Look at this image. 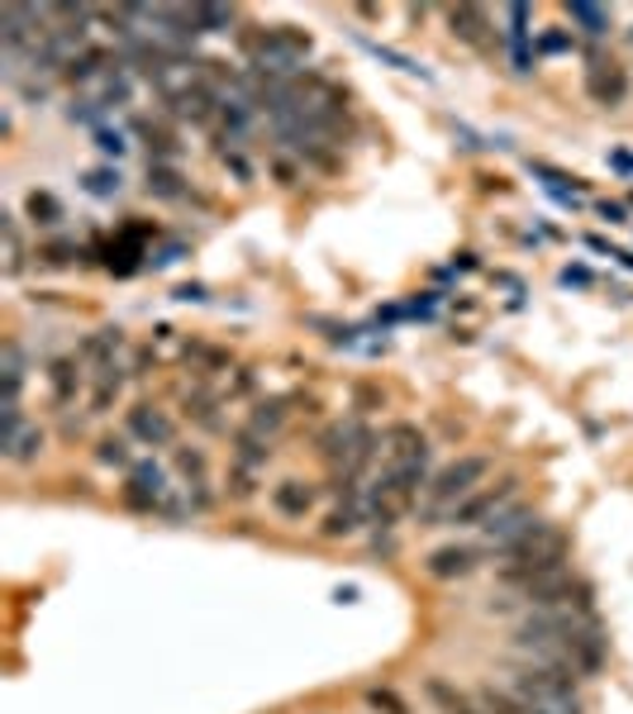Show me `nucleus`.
I'll return each instance as SVG.
<instances>
[{
  "instance_id": "2f4dec72",
  "label": "nucleus",
  "mask_w": 633,
  "mask_h": 714,
  "mask_svg": "<svg viewBox=\"0 0 633 714\" xmlns=\"http://www.w3.org/2000/svg\"><path fill=\"white\" fill-rule=\"evenodd\" d=\"M96 457L105 467H124L129 472L134 467V453H129V438H120V434H105L101 443H96Z\"/></svg>"
},
{
  "instance_id": "4468645a",
  "label": "nucleus",
  "mask_w": 633,
  "mask_h": 714,
  "mask_svg": "<svg viewBox=\"0 0 633 714\" xmlns=\"http://www.w3.org/2000/svg\"><path fill=\"white\" fill-rule=\"evenodd\" d=\"M477 558L481 552L467 544H443L424 558V571H429L434 581H457V577H467V571H477Z\"/></svg>"
},
{
  "instance_id": "58836bf2",
  "label": "nucleus",
  "mask_w": 633,
  "mask_h": 714,
  "mask_svg": "<svg viewBox=\"0 0 633 714\" xmlns=\"http://www.w3.org/2000/svg\"><path fill=\"white\" fill-rule=\"evenodd\" d=\"M96 148L110 153V157H124V148H129V143H124L120 130H96Z\"/></svg>"
},
{
  "instance_id": "f704fd0d",
  "label": "nucleus",
  "mask_w": 633,
  "mask_h": 714,
  "mask_svg": "<svg viewBox=\"0 0 633 714\" xmlns=\"http://www.w3.org/2000/svg\"><path fill=\"white\" fill-rule=\"evenodd\" d=\"M196 24H200V34H229L234 10H225V6H196Z\"/></svg>"
},
{
  "instance_id": "6ab92c4d",
  "label": "nucleus",
  "mask_w": 633,
  "mask_h": 714,
  "mask_svg": "<svg viewBox=\"0 0 633 714\" xmlns=\"http://www.w3.org/2000/svg\"><path fill=\"white\" fill-rule=\"evenodd\" d=\"M382 448H386L391 467H395V463H415V457H429V438H424L415 424H391L386 434H382Z\"/></svg>"
},
{
  "instance_id": "9d476101",
  "label": "nucleus",
  "mask_w": 633,
  "mask_h": 714,
  "mask_svg": "<svg viewBox=\"0 0 633 714\" xmlns=\"http://www.w3.org/2000/svg\"><path fill=\"white\" fill-rule=\"evenodd\" d=\"M124 428H129V438H138L144 448H167L172 438H177V424H172L167 410H157L153 401H138L129 415H124Z\"/></svg>"
},
{
  "instance_id": "7ed1b4c3",
  "label": "nucleus",
  "mask_w": 633,
  "mask_h": 714,
  "mask_svg": "<svg viewBox=\"0 0 633 714\" xmlns=\"http://www.w3.org/2000/svg\"><path fill=\"white\" fill-rule=\"evenodd\" d=\"M519 701H529L533 710H548V714H581V676L572 672L567 662H543V658H529V662H515L510 666V681H505Z\"/></svg>"
},
{
  "instance_id": "c756f323",
  "label": "nucleus",
  "mask_w": 633,
  "mask_h": 714,
  "mask_svg": "<svg viewBox=\"0 0 633 714\" xmlns=\"http://www.w3.org/2000/svg\"><path fill=\"white\" fill-rule=\"evenodd\" d=\"M148 190L163 200H186V186H181V172L172 163H148Z\"/></svg>"
},
{
  "instance_id": "bb28decb",
  "label": "nucleus",
  "mask_w": 633,
  "mask_h": 714,
  "mask_svg": "<svg viewBox=\"0 0 633 714\" xmlns=\"http://www.w3.org/2000/svg\"><path fill=\"white\" fill-rule=\"evenodd\" d=\"M567 20H572L585 39H605L610 34V10L591 6V0H572V6H567Z\"/></svg>"
},
{
  "instance_id": "ea45409f",
  "label": "nucleus",
  "mask_w": 633,
  "mask_h": 714,
  "mask_svg": "<svg viewBox=\"0 0 633 714\" xmlns=\"http://www.w3.org/2000/svg\"><path fill=\"white\" fill-rule=\"evenodd\" d=\"M538 48H543V53H567L572 39H567V34H543V39H538Z\"/></svg>"
},
{
  "instance_id": "a878e982",
  "label": "nucleus",
  "mask_w": 633,
  "mask_h": 714,
  "mask_svg": "<svg viewBox=\"0 0 633 714\" xmlns=\"http://www.w3.org/2000/svg\"><path fill=\"white\" fill-rule=\"evenodd\" d=\"M91 376H96V386H91V415H105V410L120 401V391H124V368L120 362H110V368L91 372Z\"/></svg>"
},
{
  "instance_id": "c85d7f7f",
  "label": "nucleus",
  "mask_w": 633,
  "mask_h": 714,
  "mask_svg": "<svg viewBox=\"0 0 633 714\" xmlns=\"http://www.w3.org/2000/svg\"><path fill=\"white\" fill-rule=\"evenodd\" d=\"M24 215H29V225H39V229H58L62 225V200L53 196V190H29Z\"/></svg>"
},
{
  "instance_id": "20e7f679",
  "label": "nucleus",
  "mask_w": 633,
  "mask_h": 714,
  "mask_svg": "<svg viewBox=\"0 0 633 714\" xmlns=\"http://www.w3.org/2000/svg\"><path fill=\"white\" fill-rule=\"evenodd\" d=\"M429 457H415V463H395L386 467L376 482L367 486V500H362V510H367L372 524H382V529H391V524L409 519L424 505V490H429Z\"/></svg>"
},
{
  "instance_id": "b1692460",
  "label": "nucleus",
  "mask_w": 633,
  "mask_h": 714,
  "mask_svg": "<svg viewBox=\"0 0 633 714\" xmlns=\"http://www.w3.org/2000/svg\"><path fill=\"white\" fill-rule=\"evenodd\" d=\"M287 405H291V395H272V401H258L243 428H252V434H262V438H277L281 424H287V415H291Z\"/></svg>"
},
{
  "instance_id": "72a5a7b5",
  "label": "nucleus",
  "mask_w": 633,
  "mask_h": 714,
  "mask_svg": "<svg viewBox=\"0 0 633 714\" xmlns=\"http://www.w3.org/2000/svg\"><path fill=\"white\" fill-rule=\"evenodd\" d=\"M86 190L91 196H120L124 190V177H120V167H96V172H86Z\"/></svg>"
},
{
  "instance_id": "c9c22d12",
  "label": "nucleus",
  "mask_w": 633,
  "mask_h": 714,
  "mask_svg": "<svg viewBox=\"0 0 633 714\" xmlns=\"http://www.w3.org/2000/svg\"><path fill=\"white\" fill-rule=\"evenodd\" d=\"M186 420H196L205 428H219V415H215V401L210 395H186Z\"/></svg>"
},
{
  "instance_id": "f8f14e48",
  "label": "nucleus",
  "mask_w": 633,
  "mask_h": 714,
  "mask_svg": "<svg viewBox=\"0 0 633 714\" xmlns=\"http://www.w3.org/2000/svg\"><path fill=\"white\" fill-rule=\"evenodd\" d=\"M86 362L82 358H53L49 362V401H53V410H68V405H76V395H82V386H86Z\"/></svg>"
},
{
  "instance_id": "393cba45",
  "label": "nucleus",
  "mask_w": 633,
  "mask_h": 714,
  "mask_svg": "<svg viewBox=\"0 0 633 714\" xmlns=\"http://www.w3.org/2000/svg\"><path fill=\"white\" fill-rule=\"evenodd\" d=\"M43 443H49V434H43L39 424H24L20 434H10V438H6V463H14V467L39 463V457H43Z\"/></svg>"
},
{
  "instance_id": "2eb2a0df",
  "label": "nucleus",
  "mask_w": 633,
  "mask_h": 714,
  "mask_svg": "<svg viewBox=\"0 0 633 714\" xmlns=\"http://www.w3.org/2000/svg\"><path fill=\"white\" fill-rule=\"evenodd\" d=\"M448 34L471 43V48H486L490 34H496V20H490L486 6H453L448 10Z\"/></svg>"
},
{
  "instance_id": "5701e85b",
  "label": "nucleus",
  "mask_w": 633,
  "mask_h": 714,
  "mask_svg": "<svg viewBox=\"0 0 633 714\" xmlns=\"http://www.w3.org/2000/svg\"><path fill=\"white\" fill-rule=\"evenodd\" d=\"M120 348H124V329H96V333H91V339L82 343V353H76V358H82L86 362V368H110V362H115L120 358Z\"/></svg>"
},
{
  "instance_id": "9b49d317",
  "label": "nucleus",
  "mask_w": 633,
  "mask_h": 714,
  "mask_svg": "<svg viewBox=\"0 0 633 714\" xmlns=\"http://www.w3.org/2000/svg\"><path fill=\"white\" fill-rule=\"evenodd\" d=\"M314 505H320V486H314V482L287 476V482L272 486V510H277L281 519H310Z\"/></svg>"
},
{
  "instance_id": "79ce46f5",
  "label": "nucleus",
  "mask_w": 633,
  "mask_h": 714,
  "mask_svg": "<svg viewBox=\"0 0 633 714\" xmlns=\"http://www.w3.org/2000/svg\"><path fill=\"white\" fill-rule=\"evenodd\" d=\"M177 300H205V291H200V286H181Z\"/></svg>"
},
{
  "instance_id": "ddd939ff",
  "label": "nucleus",
  "mask_w": 633,
  "mask_h": 714,
  "mask_svg": "<svg viewBox=\"0 0 633 714\" xmlns=\"http://www.w3.org/2000/svg\"><path fill=\"white\" fill-rule=\"evenodd\" d=\"M529 20H533V10L529 6H505V48H510V62H515V72H529L533 68V34H529Z\"/></svg>"
},
{
  "instance_id": "f257e3e1",
  "label": "nucleus",
  "mask_w": 633,
  "mask_h": 714,
  "mask_svg": "<svg viewBox=\"0 0 633 714\" xmlns=\"http://www.w3.org/2000/svg\"><path fill=\"white\" fill-rule=\"evenodd\" d=\"M515 648H525V653L543 662H567L581 681L605 666V639L577 610H529L515 624Z\"/></svg>"
},
{
  "instance_id": "423d86ee",
  "label": "nucleus",
  "mask_w": 633,
  "mask_h": 714,
  "mask_svg": "<svg viewBox=\"0 0 633 714\" xmlns=\"http://www.w3.org/2000/svg\"><path fill=\"white\" fill-rule=\"evenodd\" d=\"M248 68L267 76V82H281L287 72H295V62L310 53V34H300L295 24H277V29H243L239 34Z\"/></svg>"
},
{
  "instance_id": "6e6552de",
  "label": "nucleus",
  "mask_w": 633,
  "mask_h": 714,
  "mask_svg": "<svg viewBox=\"0 0 633 714\" xmlns=\"http://www.w3.org/2000/svg\"><path fill=\"white\" fill-rule=\"evenodd\" d=\"M167 115L172 120H186L196 124V130H210V124L219 120V110H225V91H219L215 82H205V76H191L181 91L167 95Z\"/></svg>"
},
{
  "instance_id": "cd10ccee",
  "label": "nucleus",
  "mask_w": 633,
  "mask_h": 714,
  "mask_svg": "<svg viewBox=\"0 0 633 714\" xmlns=\"http://www.w3.org/2000/svg\"><path fill=\"white\" fill-rule=\"evenodd\" d=\"M477 701H481L486 714H548V710H533L529 701H519L510 686H481Z\"/></svg>"
},
{
  "instance_id": "dca6fc26",
  "label": "nucleus",
  "mask_w": 633,
  "mask_h": 714,
  "mask_svg": "<svg viewBox=\"0 0 633 714\" xmlns=\"http://www.w3.org/2000/svg\"><path fill=\"white\" fill-rule=\"evenodd\" d=\"M120 68V58L110 53V48H82L68 68H62V76H68L72 86H96V82H105L110 72Z\"/></svg>"
},
{
  "instance_id": "a211bd4d",
  "label": "nucleus",
  "mask_w": 633,
  "mask_h": 714,
  "mask_svg": "<svg viewBox=\"0 0 633 714\" xmlns=\"http://www.w3.org/2000/svg\"><path fill=\"white\" fill-rule=\"evenodd\" d=\"M424 695H429V705L438 714H486L481 701H477V691H463V686H453V681H443V676L424 681Z\"/></svg>"
},
{
  "instance_id": "a19ab883",
  "label": "nucleus",
  "mask_w": 633,
  "mask_h": 714,
  "mask_svg": "<svg viewBox=\"0 0 633 714\" xmlns=\"http://www.w3.org/2000/svg\"><path fill=\"white\" fill-rule=\"evenodd\" d=\"M600 215H605L610 225H624V205H614V200H600Z\"/></svg>"
},
{
  "instance_id": "f3484780",
  "label": "nucleus",
  "mask_w": 633,
  "mask_h": 714,
  "mask_svg": "<svg viewBox=\"0 0 633 714\" xmlns=\"http://www.w3.org/2000/svg\"><path fill=\"white\" fill-rule=\"evenodd\" d=\"M533 524H543V519H538V510H533V505L515 500L510 510H500L496 519L486 524L481 534H486V538H490V544H496V548H505V544H515V538H525V534L533 529Z\"/></svg>"
},
{
  "instance_id": "4be33fe9",
  "label": "nucleus",
  "mask_w": 633,
  "mask_h": 714,
  "mask_svg": "<svg viewBox=\"0 0 633 714\" xmlns=\"http://www.w3.org/2000/svg\"><path fill=\"white\" fill-rule=\"evenodd\" d=\"M134 130H138V138L148 143L153 163H177V157H181V143H177V134H172L163 120H134Z\"/></svg>"
},
{
  "instance_id": "39448f33",
  "label": "nucleus",
  "mask_w": 633,
  "mask_h": 714,
  "mask_svg": "<svg viewBox=\"0 0 633 714\" xmlns=\"http://www.w3.org/2000/svg\"><path fill=\"white\" fill-rule=\"evenodd\" d=\"M490 457H481V453H463V457H453L448 467H438L434 476H429V490H424V505H419V515L424 519H453V510L463 505L471 490L477 486H486L490 482Z\"/></svg>"
},
{
  "instance_id": "7c9ffc66",
  "label": "nucleus",
  "mask_w": 633,
  "mask_h": 714,
  "mask_svg": "<svg viewBox=\"0 0 633 714\" xmlns=\"http://www.w3.org/2000/svg\"><path fill=\"white\" fill-rule=\"evenodd\" d=\"M362 515H367V510H362V505H339V510H329V515H324V524H320V538H353Z\"/></svg>"
},
{
  "instance_id": "aec40b11",
  "label": "nucleus",
  "mask_w": 633,
  "mask_h": 714,
  "mask_svg": "<svg viewBox=\"0 0 633 714\" xmlns=\"http://www.w3.org/2000/svg\"><path fill=\"white\" fill-rule=\"evenodd\" d=\"M0 386H6L0 410L20 405V395H24V348H20V339H6V348H0Z\"/></svg>"
},
{
  "instance_id": "37998d69",
  "label": "nucleus",
  "mask_w": 633,
  "mask_h": 714,
  "mask_svg": "<svg viewBox=\"0 0 633 714\" xmlns=\"http://www.w3.org/2000/svg\"><path fill=\"white\" fill-rule=\"evenodd\" d=\"M610 163H614V167H624V172H633V157H629V153H614Z\"/></svg>"
},
{
  "instance_id": "1a4fd4ad",
  "label": "nucleus",
  "mask_w": 633,
  "mask_h": 714,
  "mask_svg": "<svg viewBox=\"0 0 633 714\" xmlns=\"http://www.w3.org/2000/svg\"><path fill=\"white\" fill-rule=\"evenodd\" d=\"M585 95L600 110H620L629 101V68L610 53H591L585 58Z\"/></svg>"
},
{
  "instance_id": "412c9836",
  "label": "nucleus",
  "mask_w": 633,
  "mask_h": 714,
  "mask_svg": "<svg viewBox=\"0 0 633 714\" xmlns=\"http://www.w3.org/2000/svg\"><path fill=\"white\" fill-rule=\"evenodd\" d=\"M0 244H6V277L20 281L24 267H29V248H24V234H20V215L6 210L0 215Z\"/></svg>"
},
{
  "instance_id": "4c0bfd02",
  "label": "nucleus",
  "mask_w": 633,
  "mask_h": 714,
  "mask_svg": "<svg viewBox=\"0 0 633 714\" xmlns=\"http://www.w3.org/2000/svg\"><path fill=\"white\" fill-rule=\"evenodd\" d=\"M34 258H39V262H49V267H62V262H72V258H76V244H62V238H58V244H43V248L34 252Z\"/></svg>"
},
{
  "instance_id": "e433bc0d",
  "label": "nucleus",
  "mask_w": 633,
  "mask_h": 714,
  "mask_svg": "<svg viewBox=\"0 0 633 714\" xmlns=\"http://www.w3.org/2000/svg\"><path fill=\"white\" fill-rule=\"evenodd\" d=\"M367 705H372V710H382V714H409V705H405L391 686H372V691H367Z\"/></svg>"
},
{
  "instance_id": "473e14b6",
  "label": "nucleus",
  "mask_w": 633,
  "mask_h": 714,
  "mask_svg": "<svg viewBox=\"0 0 633 714\" xmlns=\"http://www.w3.org/2000/svg\"><path fill=\"white\" fill-rule=\"evenodd\" d=\"M258 476L262 472H252V467H243V463H229V476H225V490L234 500H248L252 490H258Z\"/></svg>"
},
{
  "instance_id": "f03ea898",
  "label": "nucleus",
  "mask_w": 633,
  "mask_h": 714,
  "mask_svg": "<svg viewBox=\"0 0 633 714\" xmlns=\"http://www.w3.org/2000/svg\"><path fill=\"white\" fill-rule=\"evenodd\" d=\"M500 558V581L510 586V591H533L538 581L558 577V571H567V558H572V538H567V529H558V524H533V529L525 538H515V544L496 548Z\"/></svg>"
},
{
  "instance_id": "0eeeda50",
  "label": "nucleus",
  "mask_w": 633,
  "mask_h": 714,
  "mask_svg": "<svg viewBox=\"0 0 633 714\" xmlns=\"http://www.w3.org/2000/svg\"><path fill=\"white\" fill-rule=\"evenodd\" d=\"M519 490H525L519 476H496V482H486V486L471 490V496L453 510L448 524H463V529H486V524L496 519L500 510H510V505L519 500Z\"/></svg>"
}]
</instances>
